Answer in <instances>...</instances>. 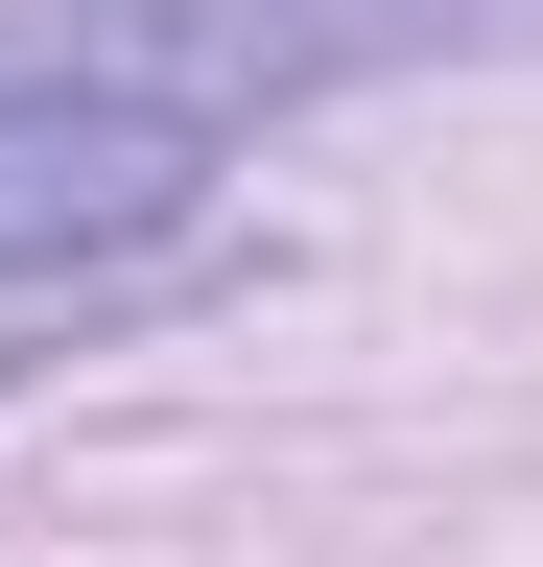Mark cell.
<instances>
[{
	"label": "cell",
	"instance_id": "obj_1",
	"mask_svg": "<svg viewBox=\"0 0 543 567\" xmlns=\"http://www.w3.org/2000/svg\"><path fill=\"white\" fill-rule=\"evenodd\" d=\"M189 189H213V118H143V95H0V308L24 284H95L189 237Z\"/></svg>",
	"mask_w": 543,
	"mask_h": 567
}]
</instances>
